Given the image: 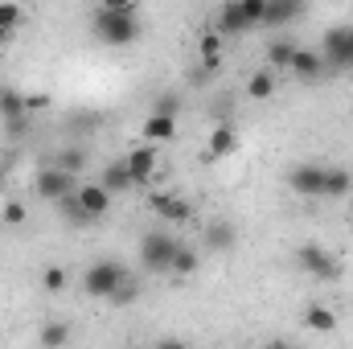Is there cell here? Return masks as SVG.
I'll return each mask as SVG.
<instances>
[{
	"instance_id": "cell-3",
	"label": "cell",
	"mask_w": 353,
	"mask_h": 349,
	"mask_svg": "<svg viewBox=\"0 0 353 349\" xmlns=\"http://www.w3.org/2000/svg\"><path fill=\"white\" fill-rule=\"evenodd\" d=\"M321 54L329 70H353V25H333L321 37Z\"/></svg>"
},
{
	"instance_id": "cell-25",
	"label": "cell",
	"mask_w": 353,
	"mask_h": 349,
	"mask_svg": "<svg viewBox=\"0 0 353 349\" xmlns=\"http://www.w3.org/2000/svg\"><path fill=\"white\" fill-rule=\"evenodd\" d=\"M54 165H58V169H66V173H74V177H79L83 169H87V152H83V148H62Z\"/></svg>"
},
{
	"instance_id": "cell-8",
	"label": "cell",
	"mask_w": 353,
	"mask_h": 349,
	"mask_svg": "<svg viewBox=\"0 0 353 349\" xmlns=\"http://www.w3.org/2000/svg\"><path fill=\"white\" fill-rule=\"evenodd\" d=\"M152 210H157L165 222H176V226L193 222V201H189V197H176V193H157V197H152Z\"/></svg>"
},
{
	"instance_id": "cell-9",
	"label": "cell",
	"mask_w": 353,
	"mask_h": 349,
	"mask_svg": "<svg viewBox=\"0 0 353 349\" xmlns=\"http://www.w3.org/2000/svg\"><path fill=\"white\" fill-rule=\"evenodd\" d=\"M123 161H128V169H132V181H136V185H148L152 173H157V144H148V140H144V144H140V148H132Z\"/></svg>"
},
{
	"instance_id": "cell-36",
	"label": "cell",
	"mask_w": 353,
	"mask_h": 349,
	"mask_svg": "<svg viewBox=\"0 0 353 349\" xmlns=\"http://www.w3.org/2000/svg\"><path fill=\"white\" fill-rule=\"evenodd\" d=\"M0 189H4V173H0Z\"/></svg>"
},
{
	"instance_id": "cell-26",
	"label": "cell",
	"mask_w": 353,
	"mask_h": 349,
	"mask_svg": "<svg viewBox=\"0 0 353 349\" xmlns=\"http://www.w3.org/2000/svg\"><path fill=\"white\" fill-rule=\"evenodd\" d=\"M37 341H41L46 349H58V346H66V341H70V325H58V321H54V325H46V329L37 333Z\"/></svg>"
},
{
	"instance_id": "cell-34",
	"label": "cell",
	"mask_w": 353,
	"mask_h": 349,
	"mask_svg": "<svg viewBox=\"0 0 353 349\" xmlns=\"http://www.w3.org/2000/svg\"><path fill=\"white\" fill-rule=\"evenodd\" d=\"M99 8H136V0H99Z\"/></svg>"
},
{
	"instance_id": "cell-20",
	"label": "cell",
	"mask_w": 353,
	"mask_h": 349,
	"mask_svg": "<svg viewBox=\"0 0 353 349\" xmlns=\"http://www.w3.org/2000/svg\"><path fill=\"white\" fill-rule=\"evenodd\" d=\"M304 325H308L312 333H333V329H337V312H333L329 304H308V308H304Z\"/></svg>"
},
{
	"instance_id": "cell-21",
	"label": "cell",
	"mask_w": 353,
	"mask_h": 349,
	"mask_svg": "<svg viewBox=\"0 0 353 349\" xmlns=\"http://www.w3.org/2000/svg\"><path fill=\"white\" fill-rule=\"evenodd\" d=\"M296 50H300L296 41L275 37V41L267 46V66H271V70H288V66H292V58H296Z\"/></svg>"
},
{
	"instance_id": "cell-1",
	"label": "cell",
	"mask_w": 353,
	"mask_h": 349,
	"mask_svg": "<svg viewBox=\"0 0 353 349\" xmlns=\"http://www.w3.org/2000/svg\"><path fill=\"white\" fill-rule=\"evenodd\" d=\"M90 29H94V37L103 46L123 50V46H132L140 37V17H136V8H99Z\"/></svg>"
},
{
	"instance_id": "cell-14",
	"label": "cell",
	"mask_w": 353,
	"mask_h": 349,
	"mask_svg": "<svg viewBox=\"0 0 353 349\" xmlns=\"http://www.w3.org/2000/svg\"><path fill=\"white\" fill-rule=\"evenodd\" d=\"M234 148H239V132L230 123H218L210 132V140H205V161H226Z\"/></svg>"
},
{
	"instance_id": "cell-28",
	"label": "cell",
	"mask_w": 353,
	"mask_h": 349,
	"mask_svg": "<svg viewBox=\"0 0 353 349\" xmlns=\"http://www.w3.org/2000/svg\"><path fill=\"white\" fill-rule=\"evenodd\" d=\"M136 296H140V283H136V279L128 275V279H123V283H119V288L111 292V304H115V308H123V304H132Z\"/></svg>"
},
{
	"instance_id": "cell-24",
	"label": "cell",
	"mask_w": 353,
	"mask_h": 349,
	"mask_svg": "<svg viewBox=\"0 0 353 349\" xmlns=\"http://www.w3.org/2000/svg\"><path fill=\"white\" fill-rule=\"evenodd\" d=\"M353 189L350 169H325V197H345Z\"/></svg>"
},
{
	"instance_id": "cell-30",
	"label": "cell",
	"mask_w": 353,
	"mask_h": 349,
	"mask_svg": "<svg viewBox=\"0 0 353 349\" xmlns=\"http://www.w3.org/2000/svg\"><path fill=\"white\" fill-rule=\"evenodd\" d=\"M21 25V4L17 0H0V29H17Z\"/></svg>"
},
{
	"instance_id": "cell-15",
	"label": "cell",
	"mask_w": 353,
	"mask_h": 349,
	"mask_svg": "<svg viewBox=\"0 0 353 349\" xmlns=\"http://www.w3.org/2000/svg\"><path fill=\"white\" fill-rule=\"evenodd\" d=\"M144 140H148V144H169V140H176V115L152 111V115L144 119Z\"/></svg>"
},
{
	"instance_id": "cell-35",
	"label": "cell",
	"mask_w": 353,
	"mask_h": 349,
	"mask_svg": "<svg viewBox=\"0 0 353 349\" xmlns=\"http://www.w3.org/2000/svg\"><path fill=\"white\" fill-rule=\"evenodd\" d=\"M12 37V29H0V41H8Z\"/></svg>"
},
{
	"instance_id": "cell-16",
	"label": "cell",
	"mask_w": 353,
	"mask_h": 349,
	"mask_svg": "<svg viewBox=\"0 0 353 349\" xmlns=\"http://www.w3.org/2000/svg\"><path fill=\"white\" fill-rule=\"evenodd\" d=\"M300 12H304V0H267L263 25H271V29L292 25V21H300Z\"/></svg>"
},
{
	"instance_id": "cell-7",
	"label": "cell",
	"mask_w": 353,
	"mask_h": 349,
	"mask_svg": "<svg viewBox=\"0 0 353 349\" xmlns=\"http://www.w3.org/2000/svg\"><path fill=\"white\" fill-rule=\"evenodd\" d=\"M288 189L292 193H300V197H325V169L321 165H296L292 173H288Z\"/></svg>"
},
{
	"instance_id": "cell-5",
	"label": "cell",
	"mask_w": 353,
	"mask_h": 349,
	"mask_svg": "<svg viewBox=\"0 0 353 349\" xmlns=\"http://www.w3.org/2000/svg\"><path fill=\"white\" fill-rule=\"evenodd\" d=\"M74 189H79V177L66 173V169H58V165H50V169L37 173V197H46V201H62V197L74 193Z\"/></svg>"
},
{
	"instance_id": "cell-10",
	"label": "cell",
	"mask_w": 353,
	"mask_h": 349,
	"mask_svg": "<svg viewBox=\"0 0 353 349\" xmlns=\"http://www.w3.org/2000/svg\"><path fill=\"white\" fill-rule=\"evenodd\" d=\"M74 197H79V206L87 210L90 218H103V214L111 210V197H115V193H111L103 181H94V185H79V189H74Z\"/></svg>"
},
{
	"instance_id": "cell-18",
	"label": "cell",
	"mask_w": 353,
	"mask_h": 349,
	"mask_svg": "<svg viewBox=\"0 0 353 349\" xmlns=\"http://www.w3.org/2000/svg\"><path fill=\"white\" fill-rule=\"evenodd\" d=\"M111 193H128V189H136V181H132V169H128V161H111L103 177H99Z\"/></svg>"
},
{
	"instance_id": "cell-27",
	"label": "cell",
	"mask_w": 353,
	"mask_h": 349,
	"mask_svg": "<svg viewBox=\"0 0 353 349\" xmlns=\"http://www.w3.org/2000/svg\"><path fill=\"white\" fill-rule=\"evenodd\" d=\"M239 8H243V17H247V25L251 29H259L267 17V0H239Z\"/></svg>"
},
{
	"instance_id": "cell-17",
	"label": "cell",
	"mask_w": 353,
	"mask_h": 349,
	"mask_svg": "<svg viewBox=\"0 0 353 349\" xmlns=\"http://www.w3.org/2000/svg\"><path fill=\"white\" fill-rule=\"evenodd\" d=\"M197 54H201V74H214V70L222 66V33L210 29V33L201 37V46H197Z\"/></svg>"
},
{
	"instance_id": "cell-33",
	"label": "cell",
	"mask_w": 353,
	"mask_h": 349,
	"mask_svg": "<svg viewBox=\"0 0 353 349\" xmlns=\"http://www.w3.org/2000/svg\"><path fill=\"white\" fill-rule=\"evenodd\" d=\"M41 107H50V94H29V115L41 111Z\"/></svg>"
},
{
	"instance_id": "cell-22",
	"label": "cell",
	"mask_w": 353,
	"mask_h": 349,
	"mask_svg": "<svg viewBox=\"0 0 353 349\" xmlns=\"http://www.w3.org/2000/svg\"><path fill=\"white\" fill-rule=\"evenodd\" d=\"M275 87H279V79H275V70L267 66V70H255V74H251L247 94H251L255 103H263V99H271V94H275Z\"/></svg>"
},
{
	"instance_id": "cell-13",
	"label": "cell",
	"mask_w": 353,
	"mask_h": 349,
	"mask_svg": "<svg viewBox=\"0 0 353 349\" xmlns=\"http://www.w3.org/2000/svg\"><path fill=\"white\" fill-rule=\"evenodd\" d=\"M296 79H304V83H316L329 66H325V54L321 50H296V58H292V66H288Z\"/></svg>"
},
{
	"instance_id": "cell-4",
	"label": "cell",
	"mask_w": 353,
	"mask_h": 349,
	"mask_svg": "<svg viewBox=\"0 0 353 349\" xmlns=\"http://www.w3.org/2000/svg\"><path fill=\"white\" fill-rule=\"evenodd\" d=\"M176 247H181V243H176L173 235H165V230H148V235L140 239V259H144L148 271H169Z\"/></svg>"
},
{
	"instance_id": "cell-11",
	"label": "cell",
	"mask_w": 353,
	"mask_h": 349,
	"mask_svg": "<svg viewBox=\"0 0 353 349\" xmlns=\"http://www.w3.org/2000/svg\"><path fill=\"white\" fill-rule=\"evenodd\" d=\"M201 243H205V251H214V255H226V251H234V243H239V230H234L230 222H222V218H214V222L205 226V235H201Z\"/></svg>"
},
{
	"instance_id": "cell-2",
	"label": "cell",
	"mask_w": 353,
	"mask_h": 349,
	"mask_svg": "<svg viewBox=\"0 0 353 349\" xmlns=\"http://www.w3.org/2000/svg\"><path fill=\"white\" fill-rule=\"evenodd\" d=\"M123 279H128V267H123V263L94 259L87 271H83V292H87V296H94V300H111V292H115Z\"/></svg>"
},
{
	"instance_id": "cell-31",
	"label": "cell",
	"mask_w": 353,
	"mask_h": 349,
	"mask_svg": "<svg viewBox=\"0 0 353 349\" xmlns=\"http://www.w3.org/2000/svg\"><path fill=\"white\" fill-rule=\"evenodd\" d=\"M152 111H165V115H181V94L176 90H165V94H157V107Z\"/></svg>"
},
{
	"instance_id": "cell-6",
	"label": "cell",
	"mask_w": 353,
	"mask_h": 349,
	"mask_svg": "<svg viewBox=\"0 0 353 349\" xmlns=\"http://www.w3.org/2000/svg\"><path fill=\"white\" fill-rule=\"evenodd\" d=\"M296 267L308 271V275H316V279H333V275H337V263H333V255H329L321 243H304V247L296 251Z\"/></svg>"
},
{
	"instance_id": "cell-29",
	"label": "cell",
	"mask_w": 353,
	"mask_h": 349,
	"mask_svg": "<svg viewBox=\"0 0 353 349\" xmlns=\"http://www.w3.org/2000/svg\"><path fill=\"white\" fill-rule=\"evenodd\" d=\"M41 283H46V292H62L70 283V275H66V267H46L41 271Z\"/></svg>"
},
{
	"instance_id": "cell-23",
	"label": "cell",
	"mask_w": 353,
	"mask_h": 349,
	"mask_svg": "<svg viewBox=\"0 0 353 349\" xmlns=\"http://www.w3.org/2000/svg\"><path fill=\"white\" fill-rule=\"evenodd\" d=\"M197 267H201V255H197L193 247H176L173 263H169V275H176V279H189Z\"/></svg>"
},
{
	"instance_id": "cell-12",
	"label": "cell",
	"mask_w": 353,
	"mask_h": 349,
	"mask_svg": "<svg viewBox=\"0 0 353 349\" xmlns=\"http://www.w3.org/2000/svg\"><path fill=\"white\" fill-rule=\"evenodd\" d=\"M214 29H218L222 37H243V33L251 29V25H247V17H243V8H239V0H226V4L218 8Z\"/></svg>"
},
{
	"instance_id": "cell-32",
	"label": "cell",
	"mask_w": 353,
	"mask_h": 349,
	"mask_svg": "<svg viewBox=\"0 0 353 349\" xmlns=\"http://www.w3.org/2000/svg\"><path fill=\"white\" fill-rule=\"evenodd\" d=\"M25 218H29V210H25V201H8V206H4V222H8V226H21Z\"/></svg>"
},
{
	"instance_id": "cell-19",
	"label": "cell",
	"mask_w": 353,
	"mask_h": 349,
	"mask_svg": "<svg viewBox=\"0 0 353 349\" xmlns=\"http://www.w3.org/2000/svg\"><path fill=\"white\" fill-rule=\"evenodd\" d=\"M0 115H4V123L8 119H29V99L12 87H0Z\"/></svg>"
}]
</instances>
